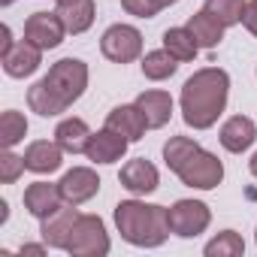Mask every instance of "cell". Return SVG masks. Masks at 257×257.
<instances>
[{"label": "cell", "mask_w": 257, "mask_h": 257, "mask_svg": "<svg viewBox=\"0 0 257 257\" xmlns=\"http://www.w3.org/2000/svg\"><path fill=\"white\" fill-rule=\"evenodd\" d=\"M230 97V76L221 67L197 70L182 88V118L194 131H209Z\"/></svg>", "instance_id": "1"}, {"label": "cell", "mask_w": 257, "mask_h": 257, "mask_svg": "<svg viewBox=\"0 0 257 257\" xmlns=\"http://www.w3.org/2000/svg\"><path fill=\"white\" fill-rule=\"evenodd\" d=\"M164 161L167 167L182 179V185L188 188H200V191H212L221 185L224 179V167L221 161L206 152L197 140L191 137H170L164 146Z\"/></svg>", "instance_id": "2"}, {"label": "cell", "mask_w": 257, "mask_h": 257, "mask_svg": "<svg viewBox=\"0 0 257 257\" xmlns=\"http://www.w3.org/2000/svg\"><path fill=\"white\" fill-rule=\"evenodd\" d=\"M115 227L124 242H131L137 248H158L173 233L167 209L143 200H121L115 206Z\"/></svg>", "instance_id": "3"}, {"label": "cell", "mask_w": 257, "mask_h": 257, "mask_svg": "<svg viewBox=\"0 0 257 257\" xmlns=\"http://www.w3.org/2000/svg\"><path fill=\"white\" fill-rule=\"evenodd\" d=\"M43 79L49 82V88L55 91V97H58L64 106H73V103L85 94V88H88V64L79 61V58H64V61H58V64L49 70V76H43Z\"/></svg>", "instance_id": "4"}, {"label": "cell", "mask_w": 257, "mask_h": 257, "mask_svg": "<svg viewBox=\"0 0 257 257\" xmlns=\"http://www.w3.org/2000/svg\"><path fill=\"white\" fill-rule=\"evenodd\" d=\"M67 251L76 254V257H106L109 254L106 224L97 215H79V221H76V227L70 233Z\"/></svg>", "instance_id": "5"}, {"label": "cell", "mask_w": 257, "mask_h": 257, "mask_svg": "<svg viewBox=\"0 0 257 257\" xmlns=\"http://www.w3.org/2000/svg\"><path fill=\"white\" fill-rule=\"evenodd\" d=\"M100 52L112 64H131L143 55V34L134 25H112L100 40Z\"/></svg>", "instance_id": "6"}, {"label": "cell", "mask_w": 257, "mask_h": 257, "mask_svg": "<svg viewBox=\"0 0 257 257\" xmlns=\"http://www.w3.org/2000/svg\"><path fill=\"white\" fill-rule=\"evenodd\" d=\"M167 215H170V230H173L176 236H185V239L200 236V233L212 224V212H209V206L200 203V200H176V203L167 209Z\"/></svg>", "instance_id": "7"}, {"label": "cell", "mask_w": 257, "mask_h": 257, "mask_svg": "<svg viewBox=\"0 0 257 257\" xmlns=\"http://www.w3.org/2000/svg\"><path fill=\"white\" fill-rule=\"evenodd\" d=\"M64 34H67V28H64V22H61L58 13H34L25 22V40L34 43L43 52L58 49L64 43Z\"/></svg>", "instance_id": "8"}, {"label": "cell", "mask_w": 257, "mask_h": 257, "mask_svg": "<svg viewBox=\"0 0 257 257\" xmlns=\"http://www.w3.org/2000/svg\"><path fill=\"white\" fill-rule=\"evenodd\" d=\"M58 188H61L64 203L82 206V203H88L91 197H97V191H100V176H97L91 167H73L70 173H64V179L58 182Z\"/></svg>", "instance_id": "9"}, {"label": "cell", "mask_w": 257, "mask_h": 257, "mask_svg": "<svg viewBox=\"0 0 257 257\" xmlns=\"http://www.w3.org/2000/svg\"><path fill=\"white\" fill-rule=\"evenodd\" d=\"M76 221H79V209L70 206V203H64L58 212H52L49 218H43V227H40L43 242H46L49 248L67 251V242H70V233H73Z\"/></svg>", "instance_id": "10"}, {"label": "cell", "mask_w": 257, "mask_h": 257, "mask_svg": "<svg viewBox=\"0 0 257 257\" xmlns=\"http://www.w3.org/2000/svg\"><path fill=\"white\" fill-rule=\"evenodd\" d=\"M121 185L137 194V197H146V194H155L158 185H161V176H158V167L149 164L146 158H137V161H127L121 167Z\"/></svg>", "instance_id": "11"}, {"label": "cell", "mask_w": 257, "mask_h": 257, "mask_svg": "<svg viewBox=\"0 0 257 257\" xmlns=\"http://www.w3.org/2000/svg\"><path fill=\"white\" fill-rule=\"evenodd\" d=\"M106 127H109V131H115V134H121L124 140L140 143L146 137V131H149V121H146L143 109L137 103H131V106H115L106 115Z\"/></svg>", "instance_id": "12"}, {"label": "cell", "mask_w": 257, "mask_h": 257, "mask_svg": "<svg viewBox=\"0 0 257 257\" xmlns=\"http://www.w3.org/2000/svg\"><path fill=\"white\" fill-rule=\"evenodd\" d=\"M127 146H131V140H124L121 134H115V131H109V127H103V131L91 134L85 155H88V161H94V164H115V161L124 158Z\"/></svg>", "instance_id": "13"}, {"label": "cell", "mask_w": 257, "mask_h": 257, "mask_svg": "<svg viewBox=\"0 0 257 257\" xmlns=\"http://www.w3.org/2000/svg\"><path fill=\"white\" fill-rule=\"evenodd\" d=\"M64 206V197H61V188L58 185H49V182H34L25 188V209L34 215V218H49L52 212H58Z\"/></svg>", "instance_id": "14"}, {"label": "cell", "mask_w": 257, "mask_h": 257, "mask_svg": "<svg viewBox=\"0 0 257 257\" xmlns=\"http://www.w3.org/2000/svg\"><path fill=\"white\" fill-rule=\"evenodd\" d=\"M218 140H221V146H224L227 152L242 155L245 149L254 146V140H257V127H254V121H251L248 115H233V118L224 121Z\"/></svg>", "instance_id": "15"}, {"label": "cell", "mask_w": 257, "mask_h": 257, "mask_svg": "<svg viewBox=\"0 0 257 257\" xmlns=\"http://www.w3.org/2000/svg\"><path fill=\"white\" fill-rule=\"evenodd\" d=\"M40 64H43V49H37V46L28 43V40L16 43L13 52L4 55V70H7V76H13V79L34 76V73L40 70Z\"/></svg>", "instance_id": "16"}, {"label": "cell", "mask_w": 257, "mask_h": 257, "mask_svg": "<svg viewBox=\"0 0 257 257\" xmlns=\"http://www.w3.org/2000/svg\"><path fill=\"white\" fill-rule=\"evenodd\" d=\"M61 164H64V149H61L58 143L37 140V143H31L28 152H25V167H28L31 173L46 176V173L61 170Z\"/></svg>", "instance_id": "17"}, {"label": "cell", "mask_w": 257, "mask_h": 257, "mask_svg": "<svg viewBox=\"0 0 257 257\" xmlns=\"http://www.w3.org/2000/svg\"><path fill=\"white\" fill-rule=\"evenodd\" d=\"M137 106L143 109V115H146V121H149L152 131H155V127H164L173 118V97L167 91H158V88L143 91L137 97Z\"/></svg>", "instance_id": "18"}, {"label": "cell", "mask_w": 257, "mask_h": 257, "mask_svg": "<svg viewBox=\"0 0 257 257\" xmlns=\"http://www.w3.org/2000/svg\"><path fill=\"white\" fill-rule=\"evenodd\" d=\"M88 140H91V131H88V124L82 118H64L55 127V143L67 155H82L88 149Z\"/></svg>", "instance_id": "19"}, {"label": "cell", "mask_w": 257, "mask_h": 257, "mask_svg": "<svg viewBox=\"0 0 257 257\" xmlns=\"http://www.w3.org/2000/svg\"><path fill=\"white\" fill-rule=\"evenodd\" d=\"M188 31H191V37L197 40L200 49H215V46L224 40V25H221L209 10L194 13V16L188 19Z\"/></svg>", "instance_id": "20"}, {"label": "cell", "mask_w": 257, "mask_h": 257, "mask_svg": "<svg viewBox=\"0 0 257 257\" xmlns=\"http://www.w3.org/2000/svg\"><path fill=\"white\" fill-rule=\"evenodd\" d=\"M58 16H61L64 28H67V34H85L94 25L97 7H94V0H76V4L58 7Z\"/></svg>", "instance_id": "21"}, {"label": "cell", "mask_w": 257, "mask_h": 257, "mask_svg": "<svg viewBox=\"0 0 257 257\" xmlns=\"http://www.w3.org/2000/svg\"><path fill=\"white\" fill-rule=\"evenodd\" d=\"M164 49H167L179 64L194 61V58H197V52H200V46H197V40L191 37V31H188V28H170V31L164 34Z\"/></svg>", "instance_id": "22"}, {"label": "cell", "mask_w": 257, "mask_h": 257, "mask_svg": "<svg viewBox=\"0 0 257 257\" xmlns=\"http://www.w3.org/2000/svg\"><path fill=\"white\" fill-rule=\"evenodd\" d=\"M28 106L37 112V115H43V118H52V115H61L67 106L55 97V91L49 88V82L46 79H40L37 85H31V91H28Z\"/></svg>", "instance_id": "23"}, {"label": "cell", "mask_w": 257, "mask_h": 257, "mask_svg": "<svg viewBox=\"0 0 257 257\" xmlns=\"http://www.w3.org/2000/svg\"><path fill=\"white\" fill-rule=\"evenodd\" d=\"M176 70H179V61H176L167 49L149 52V55L143 58V73H146V79H152V82H164V79H170Z\"/></svg>", "instance_id": "24"}, {"label": "cell", "mask_w": 257, "mask_h": 257, "mask_svg": "<svg viewBox=\"0 0 257 257\" xmlns=\"http://www.w3.org/2000/svg\"><path fill=\"white\" fill-rule=\"evenodd\" d=\"M28 134V118L16 109H7L4 115H0V143H4V149H13L25 140Z\"/></svg>", "instance_id": "25"}, {"label": "cell", "mask_w": 257, "mask_h": 257, "mask_svg": "<svg viewBox=\"0 0 257 257\" xmlns=\"http://www.w3.org/2000/svg\"><path fill=\"white\" fill-rule=\"evenodd\" d=\"M203 251H206V257H239V254H245V242L236 230H224Z\"/></svg>", "instance_id": "26"}, {"label": "cell", "mask_w": 257, "mask_h": 257, "mask_svg": "<svg viewBox=\"0 0 257 257\" xmlns=\"http://www.w3.org/2000/svg\"><path fill=\"white\" fill-rule=\"evenodd\" d=\"M245 4H248V0H206L203 10H209L224 28H230V25H239V22H242Z\"/></svg>", "instance_id": "27"}, {"label": "cell", "mask_w": 257, "mask_h": 257, "mask_svg": "<svg viewBox=\"0 0 257 257\" xmlns=\"http://www.w3.org/2000/svg\"><path fill=\"white\" fill-rule=\"evenodd\" d=\"M28 167H25V158H19V155H13L10 149L0 155V182L4 185H13V182H19V176L25 173Z\"/></svg>", "instance_id": "28"}, {"label": "cell", "mask_w": 257, "mask_h": 257, "mask_svg": "<svg viewBox=\"0 0 257 257\" xmlns=\"http://www.w3.org/2000/svg\"><path fill=\"white\" fill-rule=\"evenodd\" d=\"M121 7L131 13V16H137V19H155L161 13L155 7V0H121Z\"/></svg>", "instance_id": "29"}, {"label": "cell", "mask_w": 257, "mask_h": 257, "mask_svg": "<svg viewBox=\"0 0 257 257\" xmlns=\"http://www.w3.org/2000/svg\"><path fill=\"white\" fill-rule=\"evenodd\" d=\"M242 25L248 28V34H254V37H257V0H248V4H245Z\"/></svg>", "instance_id": "30"}, {"label": "cell", "mask_w": 257, "mask_h": 257, "mask_svg": "<svg viewBox=\"0 0 257 257\" xmlns=\"http://www.w3.org/2000/svg\"><path fill=\"white\" fill-rule=\"evenodd\" d=\"M0 37H4V40H0V55H10L13 52V31H10V25H4V28H0Z\"/></svg>", "instance_id": "31"}, {"label": "cell", "mask_w": 257, "mask_h": 257, "mask_svg": "<svg viewBox=\"0 0 257 257\" xmlns=\"http://www.w3.org/2000/svg\"><path fill=\"white\" fill-rule=\"evenodd\" d=\"M46 245H22V254H43Z\"/></svg>", "instance_id": "32"}, {"label": "cell", "mask_w": 257, "mask_h": 257, "mask_svg": "<svg viewBox=\"0 0 257 257\" xmlns=\"http://www.w3.org/2000/svg\"><path fill=\"white\" fill-rule=\"evenodd\" d=\"M7 209H10V206H7V200H0V224L10 218V212H7Z\"/></svg>", "instance_id": "33"}, {"label": "cell", "mask_w": 257, "mask_h": 257, "mask_svg": "<svg viewBox=\"0 0 257 257\" xmlns=\"http://www.w3.org/2000/svg\"><path fill=\"white\" fill-rule=\"evenodd\" d=\"M173 4H179V0H155L158 10H167V7H173Z\"/></svg>", "instance_id": "34"}, {"label": "cell", "mask_w": 257, "mask_h": 257, "mask_svg": "<svg viewBox=\"0 0 257 257\" xmlns=\"http://www.w3.org/2000/svg\"><path fill=\"white\" fill-rule=\"evenodd\" d=\"M248 167H251V176H254V179H257V152H254V158H251V161H248Z\"/></svg>", "instance_id": "35"}, {"label": "cell", "mask_w": 257, "mask_h": 257, "mask_svg": "<svg viewBox=\"0 0 257 257\" xmlns=\"http://www.w3.org/2000/svg\"><path fill=\"white\" fill-rule=\"evenodd\" d=\"M55 4L58 7H67V4H76V0H55Z\"/></svg>", "instance_id": "36"}, {"label": "cell", "mask_w": 257, "mask_h": 257, "mask_svg": "<svg viewBox=\"0 0 257 257\" xmlns=\"http://www.w3.org/2000/svg\"><path fill=\"white\" fill-rule=\"evenodd\" d=\"M0 4H4V7H10V4H16V0H0Z\"/></svg>", "instance_id": "37"}, {"label": "cell", "mask_w": 257, "mask_h": 257, "mask_svg": "<svg viewBox=\"0 0 257 257\" xmlns=\"http://www.w3.org/2000/svg\"><path fill=\"white\" fill-rule=\"evenodd\" d=\"M254 236H257V233H254Z\"/></svg>", "instance_id": "38"}]
</instances>
